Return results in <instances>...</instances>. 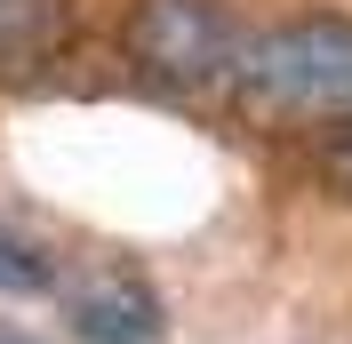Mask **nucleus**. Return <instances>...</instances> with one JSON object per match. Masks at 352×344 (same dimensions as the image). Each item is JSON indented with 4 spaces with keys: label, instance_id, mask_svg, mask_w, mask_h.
Returning <instances> with one entry per match:
<instances>
[{
    "label": "nucleus",
    "instance_id": "f257e3e1",
    "mask_svg": "<svg viewBox=\"0 0 352 344\" xmlns=\"http://www.w3.org/2000/svg\"><path fill=\"white\" fill-rule=\"evenodd\" d=\"M224 88L232 112L264 136H329L336 120H352V17L305 8L264 24L256 41H241Z\"/></svg>",
    "mask_w": 352,
    "mask_h": 344
},
{
    "label": "nucleus",
    "instance_id": "f03ea898",
    "mask_svg": "<svg viewBox=\"0 0 352 344\" xmlns=\"http://www.w3.org/2000/svg\"><path fill=\"white\" fill-rule=\"evenodd\" d=\"M112 48L160 96H208L241 65V24L224 0H129L112 24Z\"/></svg>",
    "mask_w": 352,
    "mask_h": 344
},
{
    "label": "nucleus",
    "instance_id": "7ed1b4c3",
    "mask_svg": "<svg viewBox=\"0 0 352 344\" xmlns=\"http://www.w3.org/2000/svg\"><path fill=\"white\" fill-rule=\"evenodd\" d=\"M56 297H65V328L80 344H160L168 336L160 288L120 257H96L80 280H56Z\"/></svg>",
    "mask_w": 352,
    "mask_h": 344
},
{
    "label": "nucleus",
    "instance_id": "20e7f679",
    "mask_svg": "<svg viewBox=\"0 0 352 344\" xmlns=\"http://www.w3.org/2000/svg\"><path fill=\"white\" fill-rule=\"evenodd\" d=\"M72 0H0V88H32L72 56Z\"/></svg>",
    "mask_w": 352,
    "mask_h": 344
},
{
    "label": "nucleus",
    "instance_id": "39448f33",
    "mask_svg": "<svg viewBox=\"0 0 352 344\" xmlns=\"http://www.w3.org/2000/svg\"><path fill=\"white\" fill-rule=\"evenodd\" d=\"M56 280H65L56 248L41 233H24V224L0 216V297H56Z\"/></svg>",
    "mask_w": 352,
    "mask_h": 344
},
{
    "label": "nucleus",
    "instance_id": "423d86ee",
    "mask_svg": "<svg viewBox=\"0 0 352 344\" xmlns=\"http://www.w3.org/2000/svg\"><path fill=\"white\" fill-rule=\"evenodd\" d=\"M312 184H320L329 200H344V208H352V120H336V129L312 144Z\"/></svg>",
    "mask_w": 352,
    "mask_h": 344
},
{
    "label": "nucleus",
    "instance_id": "0eeeda50",
    "mask_svg": "<svg viewBox=\"0 0 352 344\" xmlns=\"http://www.w3.org/2000/svg\"><path fill=\"white\" fill-rule=\"evenodd\" d=\"M0 344H32V336H16V328H0Z\"/></svg>",
    "mask_w": 352,
    "mask_h": 344
}]
</instances>
